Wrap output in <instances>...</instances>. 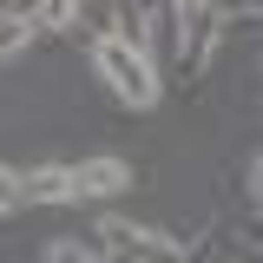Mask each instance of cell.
<instances>
[{
  "instance_id": "5b68a950",
  "label": "cell",
  "mask_w": 263,
  "mask_h": 263,
  "mask_svg": "<svg viewBox=\"0 0 263 263\" xmlns=\"http://www.w3.org/2000/svg\"><path fill=\"white\" fill-rule=\"evenodd\" d=\"M204 7H211V0H171V13H178V27H184V40H178L184 60H204Z\"/></svg>"
},
{
  "instance_id": "8992f818",
  "label": "cell",
  "mask_w": 263,
  "mask_h": 263,
  "mask_svg": "<svg viewBox=\"0 0 263 263\" xmlns=\"http://www.w3.org/2000/svg\"><path fill=\"white\" fill-rule=\"evenodd\" d=\"M33 27H46V33L79 27V0H33Z\"/></svg>"
},
{
  "instance_id": "8fae6325",
  "label": "cell",
  "mask_w": 263,
  "mask_h": 263,
  "mask_svg": "<svg viewBox=\"0 0 263 263\" xmlns=\"http://www.w3.org/2000/svg\"><path fill=\"white\" fill-rule=\"evenodd\" d=\"M230 7H237V13H263V0H230Z\"/></svg>"
},
{
  "instance_id": "ba28073f",
  "label": "cell",
  "mask_w": 263,
  "mask_h": 263,
  "mask_svg": "<svg viewBox=\"0 0 263 263\" xmlns=\"http://www.w3.org/2000/svg\"><path fill=\"white\" fill-rule=\"evenodd\" d=\"M40 263H99L92 243H79V237H60V243H46V257Z\"/></svg>"
},
{
  "instance_id": "7a4b0ae2",
  "label": "cell",
  "mask_w": 263,
  "mask_h": 263,
  "mask_svg": "<svg viewBox=\"0 0 263 263\" xmlns=\"http://www.w3.org/2000/svg\"><path fill=\"white\" fill-rule=\"evenodd\" d=\"M99 263H184V250L158 237V230H138V224H119L105 217L99 224Z\"/></svg>"
},
{
  "instance_id": "9c48e42d",
  "label": "cell",
  "mask_w": 263,
  "mask_h": 263,
  "mask_svg": "<svg viewBox=\"0 0 263 263\" xmlns=\"http://www.w3.org/2000/svg\"><path fill=\"white\" fill-rule=\"evenodd\" d=\"M20 204H27V191H20V171H7V164H0V217H13Z\"/></svg>"
},
{
  "instance_id": "3957f363",
  "label": "cell",
  "mask_w": 263,
  "mask_h": 263,
  "mask_svg": "<svg viewBox=\"0 0 263 263\" xmlns=\"http://www.w3.org/2000/svg\"><path fill=\"white\" fill-rule=\"evenodd\" d=\"M72 191H79V197H119V191H132V164L112 158V152L79 158V164H72ZM79 197H72V204H79Z\"/></svg>"
},
{
  "instance_id": "30bf717a",
  "label": "cell",
  "mask_w": 263,
  "mask_h": 263,
  "mask_svg": "<svg viewBox=\"0 0 263 263\" xmlns=\"http://www.w3.org/2000/svg\"><path fill=\"white\" fill-rule=\"evenodd\" d=\"M250 197H257V211H263V152H257V171H250Z\"/></svg>"
},
{
  "instance_id": "277c9868",
  "label": "cell",
  "mask_w": 263,
  "mask_h": 263,
  "mask_svg": "<svg viewBox=\"0 0 263 263\" xmlns=\"http://www.w3.org/2000/svg\"><path fill=\"white\" fill-rule=\"evenodd\" d=\"M20 191L27 204H72V164H40V171H20Z\"/></svg>"
},
{
  "instance_id": "6da1fadb",
  "label": "cell",
  "mask_w": 263,
  "mask_h": 263,
  "mask_svg": "<svg viewBox=\"0 0 263 263\" xmlns=\"http://www.w3.org/2000/svg\"><path fill=\"white\" fill-rule=\"evenodd\" d=\"M92 72L112 86V99H119V105H132V112H152V105H158V72H152V53H138V46L112 40V33L92 46Z\"/></svg>"
},
{
  "instance_id": "52a82bcc",
  "label": "cell",
  "mask_w": 263,
  "mask_h": 263,
  "mask_svg": "<svg viewBox=\"0 0 263 263\" xmlns=\"http://www.w3.org/2000/svg\"><path fill=\"white\" fill-rule=\"evenodd\" d=\"M33 40V13H0V60H13Z\"/></svg>"
}]
</instances>
